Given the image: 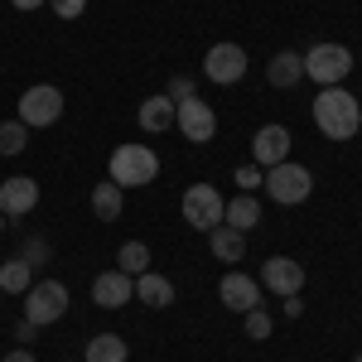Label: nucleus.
<instances>
[{
  "mask_svg": "<svg viewBox=\"0 0 362 362\" xmlns=\"http://www.w3.org/2000/svg\"><path fill=\"white\" fill-rule=\"evenodd\" d=\"M266 78H271V87H295L300 78H305V54H295V49H280L276 58H271V68H266Z\"/></svg>",
  "mask_w": 362,
  "mask_h": 362,
  "instance_id": "16",
  "label": "nucleus"
},
{
  "mask_svg": "<svg viewBox=\"0 0 362 362\" xmlns=\"http://www.w3.org/2000/svg\"><path fill=\"white\" fill-rule=\"evenodd\" d=\"M68 314V285L63 280H39V285H29L25 290V319L29 324H58Z\"/></svg>",
  "mask_w": 362,
  "mask_h": 362,
  "instance_id": "5",
  "label": "nucleus"
},
{
  "mask_svg": "<svg viewBox=\"0 0 362 362\" xmlns=\"http://www.w3.org/2000/svg\"><path fill=\"white\" fill-rule=\"evenodd\" d=\"M208 247H213V256L218 261H242L247 256V232H237V227H213L208 232Z\"/></svg>",
  "mask_w": 362,
  "mask_h": 362,
  "instance_id": "20",
  "label": "nucleus"
},
{
  "mask_svg": "<svg viewBox=\"0 0 362 362\" xmlns=\"http://www.w3.org/2000/svg\"><path fill=\"white\" fill-rule=\"evenodd\" d=\"M160 174V155L150 145H116L112 150V184L121 189H145Z\"/></svg>",
  "mask_w": 362,
  "mask_h": 362,
  "instance_id": "2",
  "label": "nucleus"
},
{
  "mask_svg": "<svg viewBox=\"0 0 362 362\" xmlns=\"http://www.w3.org/2000/svg\"><path fill=\"white\" fill-rule=\"evenodd\" d=\"M314 126L329 140H353L362 131V102L348 87H324L314 97Z\"/></svg>",
  "mask_w": 362,
  "mask_h": 362,
  "instance_id": "1",
  "label": "nucleus"
},
{
  "mask_svg": "<svg viewBox=\"0 0 362 362\" xmlns=\"http://www.w3.org/2000/svg\"><path fill=\"white\" fill-rule=\"evenodd\" d=\"M223 223L237 227V232H251V227L261 223V198H256V194H237L223 208Z\"/></svg>",
  "mask_w": 362,
  "mask_h": 362,
  "instance_id": "17",
  "label": "nucleus"
},
{
  "mask_svg": "<svg viewBox=\"0 0 362 362\" xmlns=\"http://www.w3.org/2000/svg\"><path fill=\"white\" fill-rule=\"evenodd\" d=\"M271 203H285V208H295V203H305L309 189H314V174L305 165H295V160H285V165L266 169V184H261Z\"/></svg>",
  "mask_w": 362,
  "mask_h": 362,
  "instance_id": "4",
  "label": "nucleus"
},
{
  "mask_svg": "<svg viewBox=\"0 0 362 362\" xmlns=\"http://www.w3.org/2000/svg\"><path fill=\"white\" fill-rule=\"evenodd\" d=\"M0 362H34V358H29L25 348H15V353H5V358H0Z\"/></svg>",
  "mask_w": 362,
  "mask_h": 362,
  "instance_id": "32",
  "label": "nucleus"
},
{
  "mask_svg": "<svg viewBox=\"0 0 362 362\" xmlns=\"http://www.w3.org/2000/svg\"><path fill=\"white\" fill-rule=\"evenodd\" d=\"M237 184H242V194H256V189L266 184V169L261 165H242L237 169Z\"/></svg>",
  "mask_w": 362,
  "mask_h": 362,
  "instance_id": "27",
  "label": "nucleus"
},
{
  "mask_svg": "<svg viewBox=\"0 0 362 362\" xmlns=\"http://www.w3.org/2000/svg\"><path fill=\"white\" fill-rule=\"evenodd\" d=\"M261 285L276 290V295H300V290H305V266H300L295 256H266Z\"/></svg>",
  "mask_w": 362,
  "mask_h": 362,
  "instance_id": "11",
  "label": "nucleus"
},
{
  "mask_svg": "<svg viewBox=\"0 0 362 362\" xmlns=\"http://www.w3.org/2000/svg\"><path fill=\"white\" fill-rule=\"evenodd\" d=\"M0 218H5V213H0ZM0 227H5V223H0Z\"/></svg>",
  "mask_w": 362,
  "mask_h": 362,
  "instance_id": "35",
  "label": "nucleus"
},
{
  "mask_svg": "<svg viewBox=\"0 0 362 362\" xmlns=\"http://www.w3.org/2000/svg\"><path fill=\"white\" fill-rule=\"evenodd\" d=\"M136 116H140V131H155V136H160V131L174 126V102H169V97H145Z\"/></svg>",
  "mask_w": 362,
  "mask_h": 362,
  "instance_id": "21",
  "label": "nucleus"
},
{
  "mask_svg": "<svg viewBox=\"0 0 362 362\" xmlns=\"http://www.w3.org/2000/svg\"><path fill=\"white\" fill-rule=\"evenodd\" d=\"M49 5H54L58 20H78V15L87 10V0H49Z\"/></svg>",
  "mask_w": 362,
  "mask_h": 362,
  "instance_id": "29",
  "label": "nucleus"
},
{
  "mask_svg": "<svg viewBox=\"0 0 362 362\" xmlns=\"http://www.w3.org/2000/svg\"><path fill=\"white\" fill-rule=\"evenodd\" d=\"M165 97H169V102H189V97H198V92H194V78H189V73H174V78H169V87H165Z\"/></svg>",
  "mask_w": 362,
  "mask_h": 362,
  "instance_id": "26",
  "label": "nucleus"
},
{
  "mask_svg": "<svg viewBox=\"0 0 362 362\" xmlns=\"http://www.w3.org/2000/svg\"><path fill=\"white\" fill-rule=\"evenodd\" d=\"M353 73V49L348 44H314L305 54V78L319 87H343V78Z\"/></svg>",
  "mask_w": 362,
  "mask_h": 362,
  "instance_id": "3",
  "label": "nucleus"
},
{
  "mask_svg": "<svg viewBox=\"0 0 362 362\" xmlns=\"http://www.w3.org/2000/svg\"><path fill=\"white\" fill-rule=\"evenodd\" d=\"M285 314L300 319V314H305V300H300V295H285Z\"/></svg>",
  "mask_w": 362,
  "mask_h": 362,
  "instance_id": "31",
  "label": "nucleus"
},
{
  "mask_svg": "<svg viewBox=\"0 0 362 362\" xmlns=\"http://www.w3.org/2000/svg\"><path fill=\"white\" fill-rule=\"evenodd\" d=\"M174 126L184 131V140L208 145V140L218 136V112H213L203 97H189V102H174Z\"/></svg>",
  "mask_w": 362,
  "mask_h": 362,
  "instance_id": "8",
  "label": "nucleus"
},
{
  "mask_svg": "<svg viewBox=\"0 0 362 362\" xmlns=\"http://www.w3.org/2000/svg\"><path fill=\"white\" fill-rule=\"evenodd\" d=\"M15 10H39V5H49V0H10Z\"/></svg>",
  "mask_w": 362,
  "mask_h": 362,
  "instance_id": "33",
  "label": "nucleus"
},
{
  "mask_svg": "<svg viewBox=\"0 0 362 362\" xmlns=\"http://www.w3.org/2000/svg\"><path fill=\"white\" fill-rule=\"evenodd\" d=\"M116 271H126V276H145V271H150V247H145V242H126L121 256H116Z\"/></svg>",
  "mask_w": 362,
  "mask_h": 362,
  "instance_id": "23",
  "label": "nucleus"
},
{
  "mask_svg": "<svg viewBox=\"0 0 362 362\" xmlns=\"http://www.w3.org/2000/svg\"><path fill=\"white\" fill-rule=\"evenodd\" d=\"M20 261H29V266H44V261H49V242H34V237H29L25 251H20Z\"/></svg>",
  "mask_w": 362,
  "mask_h": 362,
  "instance_id": "28",
  "label": "nucleus"
},
{
  "mask_svg": "<svg viewBox=\"0 0 362 362\" xmlns=\"http://www.w3.org/2000/svg\"><path fill=\"white\" fill-rule=\"evenodd\" d=\"M218 300H223L232 314H247V309L261 305V280L242 276V271H227V276L218 280Z\"/></svg>",
  "mask_w": 362,
  "mask_h": 362,
  "instance_id": "13",
  "label": "nucleus"
},
{
  "mask_svg": "<svg viewBox=\"0 0 362 362\" xmlns=\"http://www.w3.org/2000/svg\"><path fill=\"white\" fill-rule=\"evenodd\" d=\"M92 300L102 309H121L136 300V276H126V271H102V276L92 280Z\"/></svg>",
  "mask_w": 362,
  "mask_h": 362,
  "instance_id": "14",
  "label": "nucleus"
},
{
  "mask_svg": "<svg viewBox=\"0 0 362 362\" xmlns=\"http://www.w3.org/2000/svg\"><path fill=\"white\" fill-rule=\"evenodd\" d=\"M34 334H39V324H29V319H20V324H15V338H20V343H29Z\"/></svg>",
  "mask_w": 362,
  "mask_h": 362,
  "instance_id": "30",
  "label": "nucleus"
},
{
  "mask_svg": "<svg viewBox=\"0 0 362 362\" xmlns=\"http://www.w3.org/2000/svg\"><path fill=\"white\" fill-rule=\"evenodd\" d=\"M242 319H247V338H256V343H261V338H271V314H266L261 305H256V309H247Z\"/></svg>",
  "mask_w": 362,
  "mask_h": 362,
  "instance_id": "25",
  "label": "nucleus"
},
{
  "mask_svg": "<svg viewBox=\"0 0 362 362\" xmlns=\"http://www.w3.org/2000/svg\"><path fill=\"white\" fill-rule=\"evenodd\" d=\"M353 362H362V353H358V358H353Z\"/></svg>",
  "mask_w": 362,
  "mask_h": 362,
  "instance_id": "34",
  "label": "nucleus"
},
{
  "mask_svg": "<svg viewBox=\"0 0 362 362\" xmlns=\"http://www.w3.org/2000/svg\"><path fill=\"white\" fill-rule=\"evenodd\" d=\"M203 73H208V83L218 87H232L247 78V49L242 44H213L208 58H203Z\"/></svg>",
  "mask_w": 362,
  "mask_h": 362,
  "instance_id": "9",
  "label": "nucleus"
},
{
  "mask_svg": "<svg viewBox=\"0 0 362 362\" xmlns=\"http://www.w3.org/2000/svg\"><path fill=\"white\" fill-rule=\"evenodd\" d=\"M126 358H131V348H126L121 334H92L87 338L83 362H126Z\"/></svg>",
  "mask_w": 362,
  "mask_h": 362,
  "instance_id": "19",
  "label": "nucleus"
},
{
  "mask_svg": "<svg viewBox=\"0 0 362 362\" xmlns=\"http://www.w3.org/2000/svg\"><path fill=\"white\" fill-rule=\"evenodd\" d=\"M121 208H126V189L121 184H92V213L102 218V223H116L121 218Z\"/></svg>",
  "mask_w": 362,
  "mask_h": 362,
  "instance_id": "18",
  "label": "nucleus"
},
{
  "mask_svg": "<svg viewBox=\"0 0 362 362\" xmlns=\"http://www.w3.org/2000/svg\"><path fill=\"white\" fill-rule=\"evenodd\" d=\"M184 223L194 227V232H213V227H223V208H227V198L213 189V184H194L189 194H184Z\"/></svg>",
  "mask_w": 362,
  "mask_h": 362,
  "instance_id": "6",
  "label": "nucleus"
},
{
  "mask_svg": "<svg viewBox=\"0 0 362 362\" xmlns=\"http://www.w3.org/2000/svg\"><path fill=\"white\" fill-rule=\"evenodd\" d=\"M290 160V131L285 126H261L256 136H251V165L261 169H276Z\"/></svg>",
  "mask_w": 362,
  "mask_h": 362,
  "instance_id": "12",
  "label": "nucleus"
},
{
  "mask_svg": "<svg viewBox=\"0 0 362 362\" xmlns=\"http://www.w3.org/2000/svg\"><path fill=\"white\" fill-rule=\"evenodd\" d=\"M29 285H34V266H29V261L15 256V261L0 266V290H5V295H25Z\"/></svg>",
  "mask_w": 362,
  "mask_h": 362,
  "instance_id": "22",
  "label": "nucleus"
},
{
  "mask_svg": "<svg viewBox=\"0 0 362 362\" xmlns=\"http://www.w3.org/2000/svg\"><path fill=\"white\" fill-rule=\"evenodd\" d=\"M39 208V179L15 174V179H0V213L5 218H25Z\"/></svg>",
  "mask_w": 362,
  "mask_h": 362,
  "instance_id": "10",
  "label": "nucleus"
},
{
  "mask_svg": "<svg viewBox=\"0 0 362 362\" xmlns=\"http://www.w3.org/2000/svg\"><path fill=\"white\" fill-rule=\"evenodd\" d=\"M58 116H63V92L54 83H39V87H25L20 92V121H25L29 131L54 126Z\"/></svg>",
  "mask_w": 362,
  "mask_h": 362,
  "instance_id": "7",
  "label": "nucleus"
},
{
  "mask_svg": "<svg viewBox=\"0 0 362 362\" xmlns=\"http://www.w3.org/2000/svg\"><path fill=\"white\" fill-rule=\"evenodd\" d=\"M136 300H145L150 309H169L174 305V280L160 271H145V276H136Z\"/></svg>",
  "mask_w": 362,
  "mask_h": 362,
  "instance_id": "15",
  "label": "nucleus"
},
{
  "mask_svg": "<svg viewBox=\"0 0 362 362\" xmlns=\"http://www.w3.org/2000/svg\"><path fill=\"white\" fill-rule=\"evenodd\" d=\"M25 140H29L25 121H5V126H0V155H20V150H25Z\"/></svg>",
  "mask_w": 362,
  "mask_h": 362,
  "instance_id": "24",
  "label": "nucleus"
}]
</instances>
